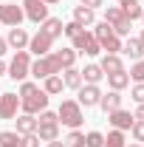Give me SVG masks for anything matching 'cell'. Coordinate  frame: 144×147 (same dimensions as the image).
I'll return each mask as SVG.
<instances>
[{
  "label": "cell",
  "mask_w": 144,
  "mask_h": 147,
  "mask_svg": "<svg viewBox=\"0 0 144 147\" xmlns=\"http://www.w3.org/2000/svg\"><path fill=\"white\" fill-rule=\"evenodd\" d=\"M28 74H31V54H28V51H14L11 62H9L6 76H9V79H14V82H26V79H28Z\"/></svg>",
  "instance_id": "3957f363"
},
{
  "label": "cell",
  "mask_w": 144,
  "mask_h": 147,
  "mask_svg": "<svg viewBox=\"0 0 144 147\" xmlns=\"http://www.w3.org/2000/svg\"><path fill=\"white\" fill-rule=\"evenodd\" d=\"M133 3H139V0H116V6H122V9H127V6H133Z\"/></svg>",
  "instance_id": "ab89813d"
},
{
  "label": "cell",
  "mask_w": 144,
  "mask_h": 147,
  "mask_svg": "<svg viewBox=\"0 0 144 147\" xmlns=\"http://www.w3.org/2000/svg\"><path fill=\"white\" fill-rule=\"evenodd\" d=\"M124 11V17L130 20V23H136V20H141V6L139 3H133V6H127V9H122Z\"/></svg>",
  "instance_id": "836d02e7"
},
{
  "label": "cell",
  "mask_w": 144,
  "mask_h": 147,
  "mask_svg": "<svg viewBox=\"0 0 144 147\" xmlns=\"http://www.w3.org/2000/svg\"><path fill=\"white\" fill-rule=\"evenodd\" d=\"M6 71H9V65H6V62L0 59V76H6Z\"/></svg>",
  "instance_id": "7bdbcfd3"
},
{
  "label": "cell",
  "mask_w": 144,
  "mask_h": 147,
  "mask_svg": "<svg viewBox=\"0 0 144 147\" xmlns=\"http://www.w3.org/2000/svg\"><path fill=\"white\" fill-rule=\"evenodd\" d=\"M28 40H31V34H28L26 28L14 26V28H9L6 45H9V48H14V51H26V48H28Z\"/></svg>",
  "instance_id": "30bf717a"
},
{
  "label": "cell",
  "mask_w": 144,
  "mask_h": 147,
  "mask_svg": "<svg viewBox=\"0 0 144 147\" xmlns=\"http://www.w3.org/2000/svg\"><path fill=\"white\" fill-rule=\"evenodd\" d=\"M133 119H141V122H144V105H139V108H136V113H133Z\"/></svg>",
  "instance_id": "f35d334b"
},
{
  "label": "cell",
  "mask_w": 144,
  "mask_h": 147,
  "mask_svg": "<svg viewBox=\"0 0 144 147\" xmlns=\"http://www.w3.org/2000/svg\"><path fill=\"white\" fill-rule=\"evenodd\" d=\"M26 20V11H23V6L17 3H0V26H9V28H14Z\"/></svg>",
  "instance_id": "8992f818"
},
{
  "label": "cell",
  "mask_w": 144,
  "mask_h": 147,
  "mask_svg": "<svg viewBox=\"0 0 144 147\" xmlns=\"http://www.w3.org/2000/svg\"><path fill=\"white\" fill-rule=\"evenodd\" d=\"M122 54L130 57L133 62H136V59H144V45L139 42V37H130L127 42H122Z\"/></svg>",
  "instance_id": "e0dca14e"
},
{
  "label": "cell",
  "mask_w": 144,
  "mask_h": 147,
  "mask_svg": "<svg viewBox=\"0 0 144 147\" xmlns=\"http://www.w3.org/2000/svg\"><path fill=\"white\" fill-rule=\"evenodd\" d=\"M127 85H130V74L127 71H116V74H108V88L110 91H124Z\"/></svg>",
  "instance_id": "ffe728a7"
},
{
  "label": "cell",
  "mask_w": 144,
  "mask_h": 147,
  "mask_svg": "<svg viewBox=\"0 0 144 147\" xmlns=\"http://www.w3.org/2000/svg\"><path fill=\"white\" fill-rule=\"evenodd\" d=\"M17 96H20V110H23V113H31V116H37L40 110H45L48 108V99H51L37 82H28V79L20 82Z\"/></svg>",
  "instance_id": "6da1fadb"
},
{
  "label": "cell",
  "mask_w": 144,
  "mask_h": 147,
  "mask_svg": "<svg viewBox=\"0 0 144 147\" xmlns=\"http://www.w3.org/2000/svg\"><path fill=\"white\" fill-rule=\"evenodd\" d=\"M6 51H9V45H6V40L0 37V59H3V54H6Z\"/></svg>",
  "instance_id": "60d3db41"
},
{
  "label": "cell",
  "mask_w": 144,
  "mask_h": 147,
  "mask_svg": "<svg viewBox=\"0 0 144 147\" xmlns=\"http://www.w3.org/2000/svg\"><path fill=\"white\" fill-rule=\"evenodd\" d=\"M62 26H65V23H62V20L59 17H48V20H42V23H40V31H45V34L48 37H62Z\"/></svg>",
  "instance_id": "7402d4cb"
},
{
  "label": "cell",
  "mask_w": 144,
  "mask_h": 147,
  "mask_svg": "<svg viewBox=\"0 0 144 147\" xmlns=\"http://www.w3.org/2000/svg\"><path fill=\"white\" fill-rule=\"evenodd\" d=\"M122 102H124V96H122L119 91H108V93H102L99 108L105 110V113H110V110H119V108H122Z\"/></svg>",
  "instance_id": "2e32d148"
},
{
  "label": "cell",
  "mask_w": 144,
  "mask_h": 147,
  "mask_svg": "<svg viewBox=\"0 0 144 147\" xmlns=\"http://www.w3.org/2000/svg\"><path fill=\"white\" fill-rule=\"evenodd\" d=\"M48 147H65V142L62 139H54V142H48Z\"/></svg>",
  "instance_id": "b9f144b4"
},
{
  "label": "cell",
  "mask_w": 144,
  "mask_h": 147,
  "mask_svg": "<svg viewBox=\"0 0 144 147\" xmlns=\"http://www.w3.org/2000/svg\"><path fill=\"white\" fill-rule=\"evenodd\" d=\"M139 42H141V45H144V28H141V34H139Z\"/></svg>",
  "instance_id": "bcb514c9"
},
{
  "label": "cell",
  "mask_w": 144,
  "mask_h": 147,
  "mask_svg": "<svg viewBox=\"0 0 144 147\" xmlns=\"http://www.w3.org/2000/svg\"><path fill=\"white\" fill-rule=\"evenodd\" d=\"M57 119H59V125H65V127L79 130L82 122H85V110H82V105H79L76 99H62L59 108H57Z\"/></svg>",
  "instance_id": "7a4b0ae2"
},
{
  "label": "cell",
  "mask_w": 144,
  "mask_h": 147,
  "mask_svg": "<svg viewBox=\"0 0 144 147\" xmlns=\"http://www.w3.org/2000/svg\"><path fill=\"white\" fill-rule=\"evenodd\" d=\"M42 3H45V6H57L59 0H42Z\"/></svg>",
  "instance_id": "ee69618b"
},
{
  "label": "cell",
  "mask_w": 144,
  "mask_h": 147,
  "mask_svg": "<svg viewBox=\"0 0 144 147\" xmlns=\"http://www.w3.org/2000/svg\"><path fill=\"white\" fill-rule=\"evenodd\" d=\"M28 54L34 57H45L54 51V37H48L45 31H37V34H31V40H28V48H26Z\"/></svg>",
  "instance_id": "52a82bcc"
},
{
  "label": "cell",
  "mask_w": 144,
  "mask_h": 147,
  "mask_svg": "<svg viewBox=\"0 0 144 147\" xmlns=\"http://www.w3.org/2000/svg\"><path fill=\"white\" fill-rule=\"evenodd\" d=\"M79 6H88V9H99V6H105V0H79Z\"/></svg>",
  "instance_id": "74e56055"
},
{
  "label": "cell",
  "mask_w": 144,
  "mask_h": 147,
  "mask_svg": "<svg viewBox=\"0 0 144 147\" xmlns=\"http://www.w3.org/2000/svg\"><path fill=\"white\" fill-rule=\"evenodd\" d=\"M62 142H65V147H85V133L82 130H71Z\"/></svg>",
  "instance_id": "f1b7e54d"
},
{
  "label": "cell",
  "mask_w": 144,
  "mask_h": 147,
  "mask_svg": "<svg viewBox=\"0 0 144 147\" xmlns=\"http://www.w3.org/2000/svg\"><path fill=\"white\" fill-rule=\"evenodd\" d=\"M141 23H144V6H141Z\"/></svg>",
  "instance_id": "7dc6e473"
},
{
  "label": "cell",
  "mask_w": 144,
  "mask_h": 147,
  "mask_svg": "<svg viewBox=\"0 0 144 147\" xmlns=\"http://www.w3.org/2000/svg\"><path fill=\"white\" fill-rule=\"evenodd\" d=\"M62 82H65V88H71V91H79V88L85 85L79 68H65V71H62Z\"/></svg>",
  "instance_id": "44dd1931"
},
{
  "label": "cell",
  "mask_w": 144,
  "mask_h": 147,
  "mask_svg": "<svg viewBox=\"0 0 144 147\" xmlns=\"http://www.w3.org/2000/svg\"><path fill=\"white\" fill-rule=\"evenodd\" d=\"M51 74H62V65L57 62V57H54V51L51 54H45V57H37L34 62H31V74L28 76H34V79H45V76H51Z\"/></svg>",
  "instance_id": "277c9868"
},
{
  "label": "cell",
  "mask_w": 144,
  "mask_h": 147,
  "mask_svg": "<svg viewBox=\"0 0 144 147\" xmlns=\"http://www.w3.org/2000/svg\"><path fill=\"white\" fill-rule=\"evenodd\" d=\"M99 45H102V51H105V54H122V37H116V34L99 40Z\"/></svg>",
  "instance_id": "d4e9b609"
},
{
  "label": "cell",
  "mask_w": 144,
  "mask_h": 147,
  "mask_svg": "<svg viewBox=\"0 0 144 147\" xmlns=\"http://www.w3.org/2000/svg\"><path fill=\"white\" fill-rule=\"evenodd\" d=\"M42 91L48 93V96H57V93H62V91H65L62 74H51V76H45V79H42Z\"/></svg>",
  "instance_id": "d6986e66"
},
{
  "label": "cell",
  "mask_w": 144,
  "mask_h": 147,
  "mask_svg": "<svg viewBox=\"0 0 144 147\" xmlns=\"http://www.w3.org/2000/svg\"><path fill=\"white\" fill-rule=\"evenodd\" d=\"M20 147H40V136H37V133H26V136H20Z\"/></svg>",
  "instance_id": "8d00e7d4"
},
{
  "label": "cell",
  "mask_w": 144,
  "mask_h": 147,
  "mask_svg": "<svg viewBox=\"0 0 144 147\" xmlns=\"http://www.w3.org/2000/svg\"><path fill=\"white\" fill-rule=\"evenodd\" d=\"M17 110H20L17 93H0V119H14Z\"/></svg>",
  "instance_id": "8fae6325"
},
{
  "label": "cell",
  "mask_w": 144,
  "mask_h": 147,
  "mask_svg": "<svg viewBox=\"0 0 144 147\" xmlns=\"http://www.w3.org/2000/svg\"><path fill=\"white\" fill-rule=\"evenodd\" d=\"M73 23H79L82 28H90L96 23V11L88 6H73Z\"/></svg>",
  "instance_id": "5bb4252c"
},
{
  "label": "cell",
  "mask_w": 144,
  "mask_h": 147,
  "mask_svg": "<svg viewBox=\"0 0 144 147\" xmlns=\"http://www.w3.org/2000/svg\"><path fill=\"white\" fill-rule=\"evenodd\" d=\"M14 122H17V130L14 133H20V136L37 133V116H31V113H20V116H14Z\"/></svg>",
  "instance_id": "ac0fdd59"
},
{
  "label": "cell",
  "mask_w": 144,
  "mask_h": 147,
  "mask_svg": "<svg viewBox=\"0 0 144 147\" xmlns=\"http://www.w3.org/2000/svg\"><path fill=\"white\" fill-rule=\"evenodd\" d=\"M130 79H133V82H144V59H136V62H133V68H130Z\"/></svg>",
  "instance_id": "1f68e13d"
},
{
  "label": "cell",
  "mask_w": 144,
  "mask_h": 147,
  "mask_svg": "<svg viewBox=\"0 0 144 147\" xmlns=\"http://www.w3.org/2000/svg\"><path fill=\"white\" fill-rule=\"evenodd\" d=\"M130 133H133V139H136L139 144H144V122H141V119H136V122H133Z\"/></svg>",
  "instance_id": "d590c367"
},
{
  "label": "cell",
  "mask_w": 144,
  "mask_h": 147,
  "mask_svg": "<svg viewBox=\"0 0 144 147\" xmlns=\"http://www.w3.org/2000/svg\"><path fill=\"white\" fill-rule=\"evenodd\" d=\"M99 99H102V88H99V85H82V88L76 91V102L82 105V110L99 108Z\"/></svg>",
  "instance_id": "ba28073f"
},
{
  "label": "cell",
  "mask_w": 144,
  "mask_h": 147,
  "mask_svg": "<svg viewBox=\"0 0 144 147\" xmlns=\"http://www.w3.org/2000/svg\"><path fill=\"white\" fill-rule=\"evenodd\" d=\"M108 122L113 125V130H130L136 119H133V113H130V110L119 108V110H110V113H108Z\"/></svg>",
  "instance_id": "7c38bea8"
},
{
  "label": "cell",
  "mask_w": 144,
  "mask_h": 147,
  "mask_svg": "<svg viewBox=\"0 0 144 147\" xmlns=\"http://www.w3.org/2000/svg\"><path fill=\"white\" fill-rule=\"evenodd\" d=\"M122 17H124L122 6H108V9H105V23H108V26H116Z\"/></svg>",
  "instance_id": "83f0119b"
},
{
  "label": "cell",
  "mask_w": 144,
  "mask_h": 147,
  "mask_svg": "<svg viewBox=\"0 0 144 147\" xmlns=\"http://www.w3.org/2000/svg\"><path fill=\"white\" fill-rule=\"evenodd\" d=\"M130 96H133L136 105H144V82H136V85L130 88Z\"/></svg>",
  "instance_id": "e575fe53"
},
{
  "label": "cell",
  "mask_w": 144,
  "mask_h": 147,
  "mask_svg": "<svg viewBox=\"0 0 144 147\" xmlns=\"http://www.w3.org/2000/svg\"><path fill=\"white\" fill-rule=\"evenodd\" d=\"M102 147H127V139H124V130H110L105 136V144Z\"/></svg>",
  "instance_id": "484cf974"
},
{
  "label": "cell",
  "mask_w": 144,
  "mask_h": 147,
  "mask_svg": "<svg viewBox=\"0 0 144 147\" xmlns=\"http://www.w3.org/2000/svg\"><path fill=\"white\" fill-rule=\"evenodd\" d=\"M127 147H144V144H139V142H130V144H127Z\"/></svg>",
  "instance_id": "f6af8a7d"
},
{
  "label": "cell",
  "mask_w": 144,
  "mask_h": 147,
  "mask_svg": "<svg viewBox=\"0 0 144 147\" xmlns=\"http://www.w3.org/2000/svg\"><path fill=\"white\" fill-rule=\"evenodd\" d=\"M79 74H82V82H85V85H99V82L105 79V71L99 68V62H88Z\"/></svg>",
  "instance_id": "4fadbf2b"
},
{
  "label": "cell",
  "mask_w": 144,
  "mask_h": 147,
  "mask_svg": "<svg viewBox=\"0 0 144 147\" xmlns=\"http://www.w3.org/2000/svg\"><path fill=\"white\" fill-rule=\"evenodd\" d=\"M37 136H40V142H54L59 139V125L51 122V125H37Z\"/></svg>",
  "instance_id": "603a6c76"
},
{
  "label": "cell",
  "mask_w": 144,
  "mask_h": 147,
  "mask_svg": "<svg viewBox=\"0 0 144 147\" xmlns=\"http://www.w3.org/2000/svg\"><path fill=\"white\" fill-rule=\"evenodd\" d=\"M23 11H26V20H31V23H42V20H48V6L42 3V0H23Z\"/></svg>",
  "instance_id": "9c48e42d"
},
{
  "label": "cell",
  "mask_w": 144,
  "mask_h": 147,
  "mask_svg": "<svg viewBox=\"0 0 144 147\" xmlns=\"http://www.w3.org/2000/svg\"><path fill=\"white\" fill-rule=\"evenodd\" d=\"M102 144H105V133H99V130L85 133V147H102Z\"/></svg>",
  "instance_id": "f546056e"
},
{
  "label": "cell",
  "mask_w": 144,
  "mask_h": 147,
  "mask_svg": "<svg viewBox=\"0 0 144 147\" xmlns=\"http://www.w3.org/2000/svg\"><path fill=\"white\" fill-rule=\"evenodd\" d=\"M71 48L76 51V54H85V57H99V54H102V45L96 42V37L90 34L88 28H85L79 37L71 40Z\"/></svg>",
  "instance_id": "5b68a950"
},
{
  "label": "cell",
  "mask_w": 144,
  "mask_h": 147,
  "mask_svg": "<svg viewBox=\"0 0 144 147\" xmlns=\"http://www.w3.org/2000/svg\"><path fill=\"white\" fill-rule=\"evenodd\" d=\"M54 57H57V62L62 65V71H65V68H73V62H76L79 54L73 48H59V51H54Z\"/></svg>",
  "instance_id": "cb8c5ba5"
},
{
  "label": "cell",
  "mask_w": 144,
  "mask_h": 147,
  "mask_svg": "<svg viewBox=\"0 0 144 147\" xmlns=\"http://www.w3.org/2000/svg\"><path fill=\"white\" fill-rule=\"evenodd\" d=\"M0 147H20V133H14V130H0Z\"/></svg>",
  "instance_id": "4316f807"
},
{
  "label": "cell",
  "mask_w": 144,
  "mask_h": 147,
  "mask_svg": "<svg viewBox=\"0 0 144 147\" xmlns=\"http://www.w3.org/2000/svg\"><path fill=\"white\" fill-rule=\"evenodd\" d=\"M99 68L105 71V76H108V74H116V71H124L122 54H105L102 59H99Z\"/></svg>",
  "instance_id": "9a60e30c"
},
{
  "label": "cell",
  "mask_w": 144,
  "mask_h": 147,
  "mask_svg": "<svg viewBox=\"0 0 144 147\" xmlns=\"http://www.w3.org/2000/svg\"><path fill=\"white\" fill-rule=\"evenodd\" d=\"M82 31H85V28H82L79 23H73V20H71V23H65V26H62V34L68 37V40H73V37H79Z\"/></svg>",
  "instance_id": "d6a6232c"
},
{
  "label": "cell",
  "mask_w": 144,
  "mask_h": 147,
  "mask_svg": "<svg viewBox=\"0 0 144 147\" xmlns=\"http://www.w3.org/2000/svg\"><path fill=\"white\" fill-rule=\"evenodd\" d=\"M110 28H113V34H116V37H127V34H130V28H133V23H130L127 17H122L116 26H110Z\"/></svg>",
  "instance_id": "4dcf8cb0"
}]
</instances>
